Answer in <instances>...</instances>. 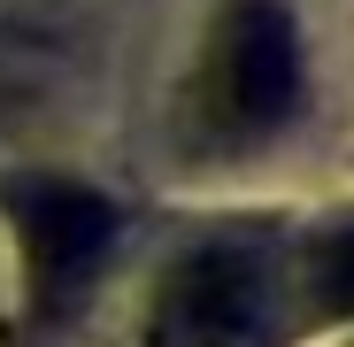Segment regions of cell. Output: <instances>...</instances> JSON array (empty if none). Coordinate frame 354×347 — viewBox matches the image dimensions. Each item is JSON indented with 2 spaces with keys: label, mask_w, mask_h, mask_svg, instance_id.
<instances>
[{
  "label": "cell",
  "mask_w": 354,
  "mask_h": 347,
  "mask_svg": "<svg viewBox=\"0 0 354 347\" xmlns=\"http://www.w3.org/2000/svg\"><path fill=\"white\" fill-rule=\"evenodd\" d=\"M292 100H301V46H292V16L277 0H231L208 62L193 78V116L216 147H254L270 139Z\"/></svg>",
  "instance_id": "1"
},
{
  "label": "cell",
  "mask_w": 354,
  "mask_h": 347,
  "mask_svg": "<svg viewBox=\"0 0 354 347\" xmlns=\"http://www.w3.org/2000/svg\"><path fill=\"white\" fill-rule=\"evenodd\" d=\"M0 201H8V224H16L31 317L39 324L70 317L85 301V285L100 278V263L115 255V208L77 178H16Z\"/></svg>",
  "instance_id": "2"
},
{
  "label": "cell",
  "mask_w": 354,
  "mask_h": 347,
  "mask_svg": "<svg viewBox=\"0 0 354 347\" xmlns=\"http://www.w3.org/2000/svg\"><path fill=\"white\" fill-rule=\"evenodd\" d=\"M270 339V263L239 240L185 247L147 309V347H262Z\"/></svg>",
  "instance_id": "3"
},
{
  "label": "cell",
  "mask_w": 354,
  "mask_h": 347,
  "mask_svg": "<svg viewBox=\"0 0 354 347\" xmlns=\"http://www.w3.org/2000/svg\"><path fill=\"white\" fill-rule=\"evenodd\" d=\"M308 294L331 317L354 309V216H339V224L316 231V247H308Z\"/></svg>",
  "instance_id": "4"
}]
</instances>
